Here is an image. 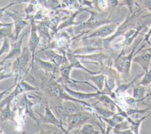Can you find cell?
<instances>
[{"mask_svg": "<svg viewBox=\"0 0 151 134\" xmlns=\"http://www.w3.org/2000/svg\"><path fill=\"white\" fill-rule=\"evenodd\" d=\"M144 11H145V9H143L142 10L139 9L137 11H133L132 13L129 12L124 21L118 25L116 31L112 35L107 38L101 39L102 48H109L111 41L116 38L120 35H124L129 30L134 28L139 16Z\"/></svg>", "mask_w": 151, "mask_h": 134, "instance_id": "cell-1", "label": "cell"}, {"mask_svg": "<svg viewBox=\"0 0 151 134\" xmlns=\"http://www.w3.org/2000/svg\"><path fill=\"white\" fill-rule=\"evenodd\" d=\"M142 41V39H140L139 41H136L134 44L132 51L127 55L124 54V48L123 47L122 51L113 63V66L120 73L123 74V79H126L130 76V68L133 56H134L136 49Z\"/></svg>", "mask_w": 151, "mask_h": 134, "instance_id": "cell-2", "label": "cell"}, {"mask_svg": "<svg viewBox=\"0 0 151 134\" xmlns=\"http://www.w3.org/2000/svg\"><path fill=\"white\" fill-rule=\"evenodd\" d=\"M47 90L48 94L53 98L61 99L66 101H71L82 104L84 106L91 107V104L85 100L77 99L71 96L64 89L61 83H58L52 77L50 79L47 85Z\"/></svg>", "mask_w": 151, "mask_h": 134, "instance_id": "cell-3", "label": "cell"}, {"mask_svg": "<svg viewBox=\"0 0 151 134\" xmlns=\"http://www.w3.org/2000/svg\"><path fill=\"white\" fill-rule=\"evenodd\" d=\"M70 42L71 38L67 32L65 31L60 34L57 32L52 35L51 41L40 51H42L45 49H53L58 50L61 54H66L68 52L67 51L69 50Z\"/></svg>", "mask_w": 151, "mask_h": 134, "instance_id": "cell-4", "label": "cell"}, {"mask_svg": "<svg viewBox=\"0 0 151 134\" xmlns=\"http://www.w3.org/2000/svg\"><path fill=\"white\" fill-rule=\"evenodd\" d=\"M26 19H28L29 21V25H30L29 36L28 38L27 47L31 53V70L32 71V69L34 67V63L35 61V55L36 54V49L40 44L41 38L37 31L36 21L34 18V15L30 16L27 18Z\"/></svg>", "mask_w": 151, "mask_h": 134, "instance_id": "cell-5", "label": "cell"}, {"mask_svg": "<svg viewBox=\"0 0 151 134\" xmlns=\"http://www.w3.org/2000/svg\"><path fill=\"white\" fill-rule=\"evenodd\" d=\"M30 59H31V53L28 47H25L23 48L21 54L11 63V72L15 75V83L18 81L20 75L25 68Z\"/></svg>", "mask_w": 151, "mask_h": 134, "instance_id": "cell-6", "label": "cell"}, {"mask_svg": "<svg viewBox=\"0 0 151 134\" xmlns=\"http://www.w3.org/2000/svg\"><path fill=\"white\" fill-rule=\"evenodd\" d=\"M32 91H39V89L25 81L24 79L21 80L17 83L14 90L12 92L9 93V94L0 102V109L4 107L7 103H11V102L19 94Z\"/></svg>", "mask_w": 151, "mask_h": 134, "instance_id": "cell-7", "label": "cell"}, {"mask_svg": "<svg viewBox=\"0 0 151 134\" xmlns=\"http://www.w3.org/2000/svg\"><path fill=\"white\" fill-rule=\"evenodd\" d=\"M6 14L7 16L11 17L13 20V25H14V32L12 40L17 41L18 38L19 34L22 30L29 23L27 21L25 17H23L18 11H16L14 9L11 11H6Z\"/></svg>", "mask_w": 151, "mask_h": 134, "instance_id": "cell-8", "label": "cell"}, {"mask_svg": "<svg viewBox=\"0 0 151 134\" xmlns=\"http://www.w3.org/2000/svg\"><path fill=\"white\" fill-rule=\"evenodd\" d=\"M119 22L116 21H114L113 22L105 24L104 25H102L98 27L96 30H94L93 32L87 35L86 37H84V39H90V38H101L103 39L105 38H107L109 36H110L112 34H113L116 29L118 25H119Z\"/></svg>", "mask_w": 151, "mask_h": 134, "instance_id": "cell-9", "label": "cell"}, {"mask_svg": "<svg viewBox=\"0 0 151 134\" xmlns=\"http://www.w3.org/2000/svg\"><path fill=\"white\" fill-rule=\"evenodd\" d=\"M73 67L71 66L68 64V65L61 67L59 68V72H60V77L58 78L56 81L61 84H64L66 85L68 84H72L74 87L76 88H78L76 83H84L86 84L88 86L90 85V83L86 81H78L76 80H74L71 78L70 73L73 70Z\"/></svg>", "mask_w": 151, "mask_h": 134, "instance_id": "cell-10", "label": "cell"}, {"mask_svg": "<svg viewBox=\"0 0 151 134\" xmlns=\"http://www.w3.org/2000/svg\"><path fill=\"white\" fill-rule=\"evenodd\" d=\"M35 112L39 115V117H35L34 119L38 125H41L43 123L51 124L57 127L60 128L63 130H64L63 128L61 122L54 115L47 103H46L45 107V113L44 115L41 114L37 111H35Z\"/></svg>", "mask_w": 151, "mask_h": 134, "instance_id": "cell-11", "label": "cell"}, {"mask_svg": "<svg viewBox=\"0 0 151 134\" xmlns=\"http://www.w3.org/2000/svg\"><path fill=\"white\" fill-rule=\"evenodd\" d=\"M77 58H78L81 63H90L99 66L100 68H102L104 64V60L110 58V57L103 53H94L86 55H78L74 54Z\"/></svg>", "mask_w": 151, "mask_h": 134, "instance_id": "cell-12", "label": "cell"}, {"mask_svg": "<svg viewBox=\"0 0 151 134\" xmlns=\"http://www.w3.org/2000/svg\"><path fill=\"white\" fill-rule=\"evenodd\" d=\"M90 119V116L81 113L71 114L67 117V129L65 130V133H68L76 128H81L82 125L85 124Z\"/></svg>", "mask_w": 151, "mask_h": 134, "instance_id": "cell-13", "label": "cell"}, {"mask_svg": "<svg viewBox=\"0 0 151 134\" xmlns=\"http://www.w3.org/2000/svg\"><path fill=\"white\" fill-rule=\"evenodd\" d=\"M42 51L46 55L48 60L58 68L69 64L66 54L57 53L53 49H45Z\"/></svg>", "mask_w": 151, "mask_h": 134, "instance_id": "cell-14", "label": "cell"}, {"mask_svg": "<svg viewBox=\"0 0 151 134\" xmlns=\"http://www.w3.org/2000/svg\"><path fill=\"white\" fill-rule=\"evenodd\" d=\"M35 21L38 35L40 37V38L42 39L44 41H45V47L52 40V37L50 33L49 19Z\"/></svg>", "mask_w": 151, "mask_h": 134, "instance_id": "cell-15", "label": "cell"}, {"mask_svg": "<svg viewBox=\"0 0 151 134\" xmlns=\"http://www.w3.org/2000/svg\"><path fill=\"white\" fill-rule=\"evenodd\" d=\"M66 55H67V59L69 61V64L73 68H77V69L83 70L85 71L86 72H87L88 74H89L90 75H95V74H97L102 73V70L101 69H100L99 71L90 70L89 69H88L87 68H86V67H84L82 64V63L80 61V60L78 58H77L74 54L71 53L69 51H68Z\"/></svg>", "mask_w": 151, "mask_h": 134, "instance_id": "cell-16", "label": "cell"}, {"mask_svg": "<svg viewBox=\"0 0 151 134\" xmlns=\"http://www.w3.org/2000/svg\"><path fill=\"white\" fill-rule=\"evenodd\" d=\"M27 33L24 34L22 36L17 40L15 41L14 43L11 44V48L9 52L4 57V60H8L9 59H14L17 58L22 53V45L23 42V39Z\"/></svg>", "mask_w": 151, "mask_h": 134, "instance_id": "cell-17", "label": "cell"}, {"mask_svg": "<svg viewBox=\"0 0 151 134\" xmlns=\"http://www.w3.org/2000/svg\"><path fill=\"white\" fill-rule=\"evenodd\" d=\"M63 87H64V90L73 97L76 98L77 99L81 100H88L91 98H94L95 96L99 94H101V91H96L93 93H85V92H81L80 91H76L68 87L67 85L64 84H61Z\"/></svg>", "mask_w": 151, "mask_h": 134, "instance_id": "cell-18", "label": "cell"}, {"mask_svg": "<svg viewBox=\"0 0 151 134\" xmlns=\"http://www.w3.org/2000/svg\"><path fill=\"white\" fill-rule=\"evenodd\" d=\"M85 11V8H80L79 9L74 11L73 13H71L65 19H64L63 21H62L60 25H58L57 31V32L60 31V30L69 27L72 25H78L81 24V22H76L75 21V18L81 12Z\"/></svg>", "mask_w": 151, "mask_h": 134, "instance_id": "cell-19", "label": "cell"}, {"mask_svg": "<svg viewBox=\"0 0 151 134\" xmlns=\"http://www.w3.org/2000/svg\"><path fill=\"white\" fill-rule=\"evenodd\" d=\"M132 61L139 64L142 68L143 71H147L150 68L151 64V52L143 51V53L137 55L133 58Z\"/></svg>", "mask_w": 151, "mask_h": 134, "instance_id": "cell-20", "label": "cell"}, {"mask_svg": "<svg viewBox=\"0 0 151 134\" xmlns=\"http://www.w3.org/2000/svg\"><path fill=\"white\" fill-rule=\"evenodd\" d=\"M143 27L144 25L143 24L137 26V28H133L129 30L124 35V40H123V41H122V43L119 44V46L120 45V47L123 48V47H124L125 45H130L134 41V40L137 37Z\"/></svg>", "mask_w": 151, "mask_h": 134, "instance_id": "cell-21", "label": "cell"}, {"mask_svg": "<svg viewBox=\"0 0 151 134\" xmlns=\"http://www.w3.org/2000/svg\"><path fill=\"white\" fill-rule=\"evenodd\" d=\"M15 116L16 113L11 109V103H7L4 107L0 109V122L4 124L6 121L10 120L17 125Z\"/></svg>", "mask_w": 151, "mask_h": 134, "instance_id": "cell-22", "label": "cell"}, {"mask_svg": "<svg viewBox=\"0 0 151 134\" xmlns=\"http://www.w3.org/2000/svg\"><path fill=\"white\" fill-rule=\"evenodd\" d=\"M96 115L101 120L104 121L107 123V129L105 131L104 133H109L110 132L113 130L114 127L117 124H118L119 123L123 121L125 119L124 117H123L122 116H121V115H120L117 113H115L111 117H104L100 116L97 115Z\"/></svg>", "mask_w": 151, "mask_h": 134, "instance_id": "cell-23", "label": "cell"}, {"mask_svg": "<svg viewBox=\"0 0 151 134\" xmlns=\"http://www.w3.org/2000/svg\"><path fill=\"white\" fill-rule=\"evenodd\" d=\"M35 60L40 68L44 70L45 73H51L54 75L56 71L59 70L58 67L49 60H43L38 57H35Z\"/></svg>", "mask_w": 151, "mask_h": 134, "instance_id": "cell-24", "label": "cell"}, {"mask_svg": "<svg viewBox=\"0 0 151 134\" xmlns=\"http://www.w3.org/2000/svg\"><path fill=\"white\" fill-rule=\"evenodd\" d=\"M105 77L106 76L103 73L95 75H90L88 74V75L86 76V80L91 81L97 89L99 91H101L104 87Z\"/></svg>", "mask_w": 151, "mask_h": 134, "instance_id": "cell-25", "label": "cell"}, {"mask_svg": "<svg viewBox=\"0 0 151 134\" xmlns=\"http://www.w3.org/2000/svg\"><path fill=\"white\" fill-rule=\"evenodd\" d=\"M145 73V71H143L140 73H138L136 75V76L130 81H129L128 83H123V84H119L118 85V87L116 88V89L114 90V92L118 96H120L123 94L126 90H127L140 77L143 76Z\"/></svg>", "mask_w": 151, "mask_h": 134, "instance_id": "cell-26", "label": "cell"}, {"mask_svg": "<svg viewBox=\"0 0 151 134\" xmlns=\"http://www.w3.org/2000/svg\"><path fill=\"white\" fill-rule=\"evenodd\" d=\"M94 99L98 100V102L101 103L105 107L113 110L115 107H116L117 104L114 102L113 99L109 96L104 94H99L95 96Z\"/></svg>", "mask_w": 151, "mask_h": 134, "instance_id": "cell-27", "label": "cell"}, {"mask_svg": "<svg viewBox=\"0 0 151 134\" xmlns=\"http://www.w3.org/2000/svg\"><path fill=\"white\" fill-rule=\"evenodd\" d=\"M91 108L93 109V112L94 115H99L101 117H111L116 113L113 110H111L107 107L104 108L97 105V103L91 104Z\"/></svg>", "mask_w": 151, "mask_h": 134, "instance_id": "cell-28", "label": "cell"}, {"mask_svg": "<svg viewBox=\"0 0 151 134\" xmlns=\"http://www.w3.org/2000/svg\"><path fill=\"white\" fill-rule=\"evenodd\" d=\"M151 115V112H149L146 114V115L143 116L142 117L136 119V120H133L131 117H130V116H128L125 119L127 120L129 123L130 124V129L134 134H139V129L140 127V125L142 122L147 117L150 116Z\"/></svg>", "mask_w": 151, "mask_h": 134, "instance_id": "cell-29", "label": "cell"}, {"mask_svg": "<svg viewBox=\"0 0 151 134\" xmlns=\"http://www.w3.org/2000/svg\"><path fill=\"white\" fill-rule=\"evenodd\" d=\"M103 48L101 47H99L96 46H91V45H87L78 47L71 53L73 54H78V55H86V54H90L92 53H94L96 52L101 51Z\"/></svg>", "mask_w": 151, "mask_h": 134, "instance_id": "cell-30", "label": "cell"}, {"mask_svg": "<svg viewBox=\"0 0 151 134\" xmlns=\"http://www.w3.org/2000/svg\"><path fill=\"white\" fill-rule=\"evenodd\" d=\"M146 91V86L138 84L137 86L133 87L132 97L136 99H146L148 97L150 96V93H149L148 94L145 95Z\"/></svg>", "mask_w": 151, "mask_h": 134, "instance_id": "cell-31", "label": "cell"}, {"mask_svg": "<svg viewBox=\"0 0 151 134\" xmlns=\"http://www.w3.org/2000/svg\"><path fill=\"white\" fill-rule=\"evenodd\" d=\"M74 133H81V134H98L100 132L97 130L94 125L92 124H84L81 128L78 129Z\"/></svg>", "mask_w": 151, "mask_h": 134, "instance_id": "cell-32", "label": "cell"}, {"mask_svg": "<svg viewBox=\"0 0 151 134\" xmlns=\"http://www.w3.org/2000/svg\"><path fill=\"white\" fill-rule=\"evenodd\" d=\"M13 24L0 27V41H2L5 38H11L13 36L12 30Z\"/></svg>", "mask_w": 151, "mask_h": 134, "instance_id": "cell-33", "label": "cell"}, {"mask_svg": "<svg viewBox=\"0 0 151 134\" xmlns=\"http://www.w3.org/2000/svg\"><path fill=\"white\" fill-rule=\"evenodd\" d=\"M61 7L66 8L69 11H77L80 9V4L77 0H61Z\"/></svg>", "mask_w": 151, "mask_h": 134, "instance_id": "cell-34", "label": "cell"}, {"mask_svg": "<svg viewBox=\"0 0 151 134\" xmlns=\"http://www.w3.org/2000/svg\"><path fill=\"white\" fill-rule=\"evenodd\" d=\"M151 110V106H149L145 109H138L136 107H130L127 108L125 110L126 112L129 116L134 115H144L146 113H148Z\"/></svg>", "mask_w": 151, "mask_h": 134, "instance_id": "cell-35", "label": "cell"}, {"mask_svg": "<svg viewBox=\"0 0 151 134\" xmlns=\"http://www.w3.org/2000/svg\"><path fill=\"white\" fill-rule=\"evenodd\" d=\"M27 5L25 8V18L33 16L37 12V5H35L32 3H27Z\"/></svg>", "mask_w": 151, "mask_h": 134, "instance_id": "cell-36", "label": "cell"}, {"mask_svg": "<svg viewBox=\"0 0 151 134\" xmlns=\"http://www.w3.org/2000/svg\"><path fill=\"white\" fill-rule=\"evenodd\" d=\"M11 48L9 38H5L2 40V45L0 47V57L5 53H8Z\"/></svg>", "mask_w": 151, "mask_h": 134, "instance_id": "cell-37", "label": "cell"}, {"mask_svg": "<svg viewBox=\"0 0 151 134\" xmlns=\"http://www.w3.org/2000/svg\"><path fill=\"white\" fill-rule=\"evenodd\" d=\"M139 84L140 85L146 86V87L151 84V70H150V68L148 71L145 72V73L143 76V78L141 80V81L139 83Z\"/></svg>", "mask_w": 151, "mask_h": 134, "instance_id": "cell-38", "label": "cell"}, {"mask_svg": "<svg viewBox=\"0 0 151 134\" xmlns=\"http://www.w3.org/2000/svg\"><path fill=\"white\" fill-rule=\"evenodd\" d=\"M22 3H24V0H15V1H13L11 2L6 6L0 8V19H1L2 18L4 17V12H5L6 11L7 9H8L11 6H12L14 5H16V4H20Z\"/></svg>", "mask_w": 151, "mask_h": 134, "instance_id": "cell-39", "label": "cell"}, {"mask_svg": "<svg viewBox=\"0 0 151 134\" xmlns=\"http://www.w3.org/2000/svg\"><path fill=\"white\" fill-rule=\"evenodd\" d=\"M136 4L134 0H123L119 4V8L122 6H126L129 9V12L132 13L133 12V7L134 4Z\"/></svg>", "mask_w": 151, "mask_h": 134, "instance_id": "cell-40", "label": "cell"}, {"mask_svg": "<svg viewBox=\"0 0 151 134\" xmlns=\"http://www.w3.org/2000/svg\"><path fill=\"white\" fill-rule=\"evenodd\" d=\"M93 1L97 9L100 11L105 10L109 5L107 0H93Z\"/></svg>", "mask_w": 151, "mask_h": 134, "instance_id": "cell-41", "label": "cell"}, {"mask_svg": "<svg viewBox=\"0 0 151 134\" xmlns=\"http://www.w3.org/2000/svg\"><path fill=\"white\" fill-rule=\"evenodd\" d=\"M145 99H136L133 98V97H127L125 98L124 100H125L126 103H127V104H128L130 107H136L139 103L143 102V100Z\"/></svg>", "mask_w": 151, "mask_h": 134, "instance_id": "cell-42", "label": "cell"}, {"mask_svg": "<svg viewBox=\"0 0 151 134\" xmlns=\"http://www.w3.org/2000/svg\"><path fill=\"white\" fill-rule=\"evenodd\" d=\"M5 66H1L0 67V81L11 77H15V75L14 73L12 72H10L9 73H5Z\"/></svg>", "mask_w": 151, "mask_h": 134, "instance_id": "cell-43", "label": "cell"}, {"mask_svg": "<svg viewBox=\"0 0 151 134\" xmlns=\"http://www.w3.org/2000/svg\"><path fill=\"white\" fill-rule=\"evenodd\" d=\"M130 128V124L129 123V122L127 120L124 119L123 121L117 124L114 127L113 129L116 130H125V129H129Z\"/></svg>", "mask_w": 151, "mask_h": 134, "instance_id": "cell-44", "label": "cell"}, {"mask_svg": "<svg viewBox=\"0 0 151 134\" xmlns=\"http://www.w3.org/2000/svg\"><path fill=\"white\" fill-rule=\"evenodd\" d=\"M151 37V26L149 28L148 31L147 32V33L145 34L143 39L142 40V43L143 44H146V43L150 44L151 45V43H150V37Z\"/></svg>", "mask_w": 151, "mask_h": 134, "instance_id": "cell-45", "label": "cell"}, {"mask_svg": "<svg viewBox=\"0 0 151 134\" xmlns=\"http://www.w3.org/2000/svg\"><path fill=\"white\" fill-rule=\"evenodd\" d=\"M141 8L151 12V0H143Z\"/></svg>", "mask_w": 151, "mask_h": 134, "instance_id": "cell-46", "label": "cell"}, {"mask_svg": "<svg viewBox=\"0 0 151 134\" xmlns=\"http://www.w3.org/2000/svg\"><path fill=\"white\" fill-rule=\"evenodd\" d=\"M80 6H87L91 8H93V1L89 0H77Z\"/></svg>", "mask_w": 151, "mask_h": 134, "instance_id": "cell-47", "label": "cell"}, {"mask_svg": "<svg viewBox=\"0 0 151 134\" xmlns=\"http://www.w3.org/2000/svg\"><path fill=\"white\" fill-rule=\"evenodd\" d=\"M114 133L116 134H133V132L130 129V128L125 129V130H116V129H113L112 130Z\"/></svg>", "mask_w": 151, "mask_h": 134, "instance_id": "cell-48", "label": "cell"}, {"mask_svg": "<svg viewBox=\"0 0 151 134\" xmlns=\"http://www.w3.org/2000/svg\"><path fill=\"white\" fill-rule=\"evenodd\" d=\"M17 84V83H14V84L12 85V86H10L9 88H8L7 89H6L5 90H4V91H1V92H0V102L2 101V100L3 99V97H4V96L6 94H7V93H8V91L11 89H12L14 87H15V85Z\"/></svg>", "mask_w": 151, "mask_h": 134, "instance_id": "cell-49", "label": "cell"}, {"mask_svg": "<svg viewBox=\"0 0 151 134\" xmlns=\"http://www.w3.org/2000/svg\"><path fill=\"white\" fill-rule=\"evenodd\" d=\"M108 4L111 5L112 6H118L119 4V0H107Z\"/></svg>", "mask_w": 151, "mask_h": 134, "instance_id": "cell-50", "label": "cell"}, {"mask_svg": "<svg viewBox=\"0 0 151 134\" xmlns=\"http://www.w3.org/2000/svg\"><path fill=\"white\" fill-rule=\"evenodd\" d=\"M12 24H13V22H2L0 21V27L9 25H12Z\"/></svg>", "mask_w": 151, "mask_h": 134, "instance_id": "cell-51", "label": "cell"}, {"mask_svg": "<svg viewBox=\"0 0 151 134\" xmlns=\"http://www.w3.org/2000/svg\"><path fill=\"white\" fill-rule=\"evenodd\" d=\"M5 61H6V60H2V61H0V67L4 66V65H5Z\"/></svg>", "mask_w": 151, "mask_h": 134, "instance_id": "cell-52", "label": "cell"}, {"mask_svg": "<svg viewBox=\"0 0 151 134\" xmlns=\"http://www.w3.org/2000/svg\"><path fill=\"white\" fill-rule=\"evenodd\" d=\"M143 51H147V52H151V47L149 48H147L146 49H145L143 50Z\"/></svg>", "mask_w": 151, "mask_h": 134, "instance_id": "cell-53", "label": "cell"}, {"mask_svg": "<svg viewBox=\"0 0 151 134\" xmlns=\"http://www.w3.org/2000/svg\"><path fill=\"white\" fill-rule=\"evenodd\" d=\"M149 93H150V96H151V88H150V90H149Z\"/></svg>", "mask_w": 151, "mask_h": 134, "instance_id": "cell-54", "label": "cell"}, {"mask_svg": "<svg viewBox=\"0 0 151 134\" xmlns=\"http://www.w3.org/2000/svg\"><path fill=\"white\" fill-rule=\"evenodd\" d=\"M149 15H151V13H150V14H149Z\"/></svg>", "mask_w": 151, "mask_h": 134, "instance_id": "cell-55", "label": "cell"}, {"mask_svg": "<svg viewBox=\"0 0 151 134\" xmlns=\"http://www.w3.org/2000/svg\"><path fill=\"white\" fill-rule=\"evenodd\" d=\"M150 70H151V67H150Z\"/></svg>", "mask_w": 151, "mask_h": 134, "instance_id": "cell-56", "label": "cell"}, {"mask_svg": "<svg viewBox=\"0 0 151 134\" xmlns=\"http://www.w3.org/2000/svg\"><path fill=\"white\" fill-rule=\"evenodd\" d=\"M14 1H15V0H14Z\"/></svg>", "mask_w": 151, "mask_h": 134, "instance_id": "cell-57", "label": "cell"}]
</instances>
